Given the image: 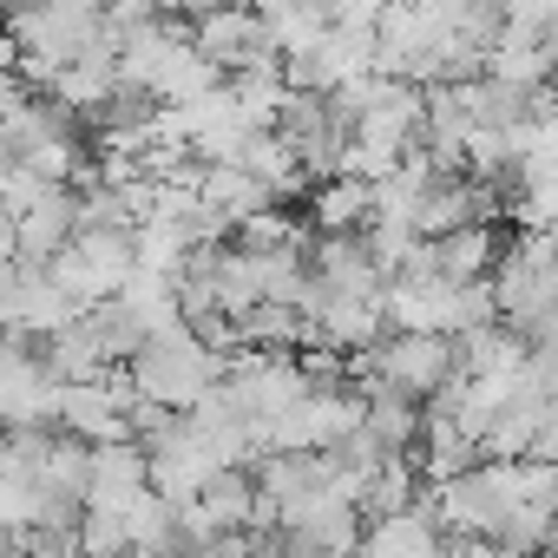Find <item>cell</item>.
<instances>
[{
  "label": "cell",
  "instance_id": "6da1fadb",
  "mask_svg": "<svg viewBox=\"0 0 558 558\" xmlns=\"http://www.w3.org/2000/svg\"><path fill=\"white\" fill-rule=\"evenodd\" d=\"M125 375H132V388H138L145 401H158V408L184 414L210 381H223V355H210V349L178 323V329L145 336V342H138V355L125 362Z\"/></svg>",
  "mask_w": 558,
  "mask_h": 558
},
{
  "label": "cell",
  "instance_id": "7a4b0ae2",
  "mask_svg": "<svg viewBox=\"0 0 558 558\" xmlns=\"http://www.w3.org/2000/svg\"><path fill=\"white\" fill-rule=\"evenodd\" d=\"M460 375L453 336H421V329H388L375 342V381L408 395V401H434L447 381Z\"/></svg>",
  "mask_w": 558,
  "mask_h": 558
},
{
  "label": "cell",
  "instance_id": "3957f363",
  "mask_svg": "<svg viewBox=\"0 0 558 558\" xmlns=\"http://www.w3.org/2000/svg\"><path fill=\"white\" fill-rule=\"evenodd\" d=\"M191 53H204L217 66V80H230L243 66H276V47H269V34H263L250 0H223V8L197 14L191 21Z\"/></svg>",
  "mask_w": 558,
  "mask_h": 558
},
{
  "label": "cell",
  "instance_id": "277c9868",
  "mask_svg": "<svg viewBox=\"0 0 558 558\" xmlns=\"http://www.w3.org/2000/svg\"><path fill=\"white\" fill-rule=\"evenodd\" d=\"M303 263H310V283L323 296H381V283H388L381 263L362 243V230H310Z\"/></svg>",
  "mask_w": 558,
  "mask_h": 558
},
{
  "label": "cell",
  "instance_id": "5b68a950",
  "mask_svg": "<svg viewBox=\"0 0 558 558\" xmlns=\"http://www.w3.org/2000/svg\"><path fill=\"white\" fill-rule=\"evenodd\" d=\"M86 512H119L132 493H145V447L138 440H99L86 447Z\"/></svg>",
  "mask_w": 558,
  "mask_h": 558
},
{
  "label": "cell",
  "instance_id": "8992f818",
  "mask_svg": "<svg viewBox=\"0 0 558 558\" xmlns=\"http://www.w3.org/2000/svg\"><path fill=\"white\" fill-rule=\"evenodd\" d=\"M499 223H460L447 236H427V276L434 283H480L499 256Z\"/></svg>",
  "mask_w": 558,
  "mask_h": 558
},
{
  "label": "cell",
  "instance_id": "52a82bcc",
  "mask_svg": "<svg viewBox=\"0 0 558 558\" xmlns=\"http://www.w3.org/2000/svg\"><path fill=\"white\" fill-rule=\"evenodd\" d=\"M73 243V191L66 184H47L21 217H14V250L21 263H47L53 250Z\"/></svg>",
  "mask_w": 558,
  "mask_h": 558
},
{
  "label": "cell",
  "instance_id": "ba28073f",
  "mask_svg": "<svg viewBox=\"0 0 558 558\" xmlns=\"http://www.w3.org/2000/svg\"><path fill=\"white\" fill-rule=\"evenodd\" d=\"M86 480H93V473H86V440L47 427L40 460H34V493H40V499H73V506H86Z\"/></svg>",
  "mask_w": 558,
  "mask_h": 558
},
{
  "label": "cell",
  "instance_id": "9c48e42d",
  "mask_svg": "<svg viewBox=\"0 0 558 558\" xmlns=\"http://www.w3.org/2000/svg\"><path fill=\"white\" fill-rule=\"evenodd\" d=\"M250 506H256L250 466H217V473H204V486H197V499H191V512H197L210 532H243V525H250Z\"/></svg>",
  "mask_w": 558,
  "mask_h": 558
},
{
  "label": "cell",
  "instance_id": "30bf717a",
  "mask_svg": "<svg viewBox=\"0 0 558 558\" xmlns=\"http://www.w3.org/2000/svg\"><path fill=\"white\" fill-rule=\"evenodd\" d=\"M362 434L381 453H414V440H421V401H408V395H395V388L375 381L362 395Z\"/></svg>",
  "mask_w": 558,
  "mask_h": 558
},
{
  "label": "cell",
  "instance_id": "8fae6325",
  "mask_svg": "<svg viewBox=\"0 0 558 558\" xmlns=\"http://www.w3.org/2000/svg\"><path fill=\"white\" fill-rule=\"evenodd\" d=\"M250 8H256V21H263V34H269L276 60H290V53H303V47H316V40L329 34L323 0H250Z\"/></svg>",
  "mask_w": 558,
  "mask_h": 558
},
{
  "label": "cell",
  "instance_id": "7c38bea8",
  "mask_svg": "<svg viewBox=\"0 0 558 558\" xmlns=\"http://www.w3.org/2000/svg\"><path fill=\"white\" fill-rule=\"evenodd\" d=\"M310 342V323L296 303H250L236 316V349H276V355H296Z\"/></svg>",
  "mask_w": 558,
  "mask_h": 558
},
{
  "label": "cell",
  "instance_id": "4fadbf2b",
  "mask_svg": "<svg viewBox=\"0 0 558 558\" xmlns=\"http://www.w3.org/2000/svg\"><path fill=\"white\" fill-rule=\"evenodd\" d=\"M197 197L223 217V223H236V217H250V210H269L276 197H269V184L263 178H250L243 165H204L197 171Z\"/></svg>",
  "mask_w": 558,
  "mask_h": 558
},
{
  "label": "cell",
  "instance_id": "5bb4252c",
  "mask_svg": "<svg viewBox=\"0 0 558 558\" xmlns=\"http://www.w3.org/2000/svg\"><path fill=\"white\" fill-rule=\"evenodd\" d=\"M303 204H310V223L316 230H362L368 223V184L362 178H323V184H310L303 191Z\"/></svg>",
  "mask_w": 558,
  "mask_h": 558
},
{
  "label": "cell",
  "instance_id": "9a60e30c",
  "mask_svg": "<svg viewBox=\"0 0 558 558\" xmlns=\"http://www.w3.org/2000/svg\"><path fill=\"white\" fill-rule=\"evenodd\" d=\"M93 276H99V283L119 296V283H125V276L138 269V250H132V230H73V243H66Z\"/></svg>",
  "mask_w": 558,
  "mask_h": 558
},
{
  "label": "cell",
  "instance_id": "2e32d148",
  "mask_svg": "<svg viewBox=\"0 0 558 558\" xmlns=\"http://www.w3.org/2000/svg\"><path fill=\"white\" fill-rule=\"evenodd\" d=\"M551 53H558V40H493L480 73H493L506 86H545L551 80Z\"/></svg>",
  "mask_w": 558,
  "mask_h": 558
},
{
  "label": "cell",
  "instance_id": "e0dca14e",
  "mask_svg": "<svg viewBox=\"0 0 558 558\" xmlns=\"http://www.w3.org/2000/svg\"><path fill=\"white\" fill-rule=\"evenodd\" d=\"M230 243H236V250H250V256H263V250H283V243H310V230L296 223V210L269 204V210L236 217V223H230Z\"/></svg>",
  "mask_w": 558,
  "mask_h": 558
},
{
  "label": "cell",
  "instance_id": "ac0fdd59",
  "mask_svg": "<svg viewBox=\"0 0 558 558\" xmlns=\"http://www.w3.org/2000/svg\"><path fill=\"white\" fill-rule=\"evenodd\" d=\"M499 40H558V0H499Z\"/></svg>",
  "mask_w": 558,
  "mask_h": 558
},
{
  "label": "cell",
  "instance_id": "d6986e66",
  "mask_svg": "<svg viewBox=\"0 0 558 558\" xmlns=\"http://www.w3.org/2000/svg\"><path fill=\"white\" fill-rule=\"evenodd\" d=\"M73 551H86V558H125V532H119V519H112V512H86V506H80Z\"/></svg>",
  "mask_w": 558,
  "mask_h": 558
},
{
  "label": "cell",
  "instance_id": "ffe728a7",
  "mask_svg": "<svg viewBox=\"0 0 558 558\" xmlns=\"http://www.w3.org/2000/svg\"><path fill=\"white\" fill-rule=\"evenodd\" d=\"M388 0H323V21L329 34H355V40H375V21H381Z\"/></svg>",
  "mask_w": 558,
  "mask_h": 558
},
{
  "label": "cell",
  "instance_id": "44dd1931",
  "mask_svg": "<svg viewBox=\"0 0 558 558\" xmlns=\"http://www.w3.org/2000/svg\"><path fill=\"white\" fill-rule=\"evenodd\" d=\"M40 191H47V184H40V178H34L21 158H14V165H0V204H8V217H21V210L40 197Z\"/></svg>",
  "mask_w": 558,
  "mask_h": 558
},
{
  "label": "cell",
  "instance_id": "7402d4cb",
  "mask_svg": "<svg viewBox=\"0 0 558 558\" xmlns=\"http://www.w3.org/2000/svg\"><path fill=\"white\" fill-rule=\"evenodd\" d=\"M27 99H34V86H27L21 73H0V125H8V119L27 106Z\"/></svg>",
  "mask_w": 558,
  "mask_h": 558
},
{
  "label": "cell",
  "instance_id": "603a6c76",
  "mask_svg": "<svg viewBox=\"0 0 558 558\" xmlns=\"http://www.w3.org/2000/svg\"><path fill=\"white\" fill-rule=\"evenodd\" d=\"M440 558H499L486 538H440Z\"/></svg>",
  "mask_w": 558,
  "mask_h": 558
},
{
  "label": "cell",
  "instance_id": "cb8c5ba5",
  "mask_svg": "<svg viewBox=\"0 0 558 558\" xmlns=\"http://www.w3.org/2000/svg\"><path fill=\"white\" fill-rule=\"evenodd\" d=\"M14 66H21V47H14L8 27H0V73H14Z\"/></svg>",
  "mask_w": 558,
  "mask_h": 558
},
{
  "label": "cell",
  "instance_id": "d4e9b609",
  "mask_svg": "<svg viewBox=\"0 0 558 558\" xmlns=\"http://www.w3.org/2000/svg\"><path fill=\"white\" fill-rule=\"evenodd\" d=\"M60 558H86V551H73V545H66V551H60Z\"/></svg>",
  "mask_w": 558,
  "mask_h": 558
},
{
  "label": "cell",
  "instance_id": "484cf974",
  "mask_svg": "<svg viewBox=\"0 0 558 558\" xmlns=\"http://www.w3.org/2000/svg\"><path fill=\"white\" fill-rule=\"evenodd\" d=\"M519 558H551V551H519Z\"/></svg>",
  "mask_w": 558,
  "mask_h": 558
}]
</instances>
